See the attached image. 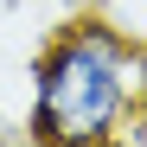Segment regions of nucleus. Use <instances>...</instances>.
Here are the masks:
<instances>
[{
  "label": "nucleus",
  "mask_w": 147,
  "mask_h": 147,
  "mask_svg": "<svg viewBox=\"0 0 147 147\" xmlns=\"http://www.w3.org/2000/svg\"><path fill=\"white\" fill-rule=\"evenodd\" d=\"M26 77V134L38 147H115L128 115L147 102V45L115 32L102 13H77L51 26Z\"/></svg>",
  "instance_id": "1"
}]
</instances>
